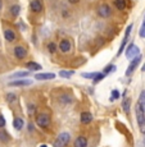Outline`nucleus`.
Returning a JSON list of instances; mask_svg holds the SVG:
<instances>
[{"mask_svg": "<svg viewBox=\"0 0 145 147\" xmlns=\"http://www.w3.org/2000/svg\"><path fill=\"white\" fill-rule=\"evenodd\" d=\"M36 124H37L40 128L48 129L49 125H50V117L48 114L41 113V114H39L37 117H36Z\"/></svg>", "mask_w": 145, "mask_h": 147, "instance_id": "nucleus-3", "label": "nucleus"}, {"mask_svg": "<svg viewBox=\"0 0 145 147\" xmlns=\"http://www.w3.org/2000/svg\"><path fill=\"white\" fill-rule=\"evenodd\" d=\"M19 10H21V7H19V5H13V7L10 8V13H12L14 17L18 16V14H19Z\"/></svg>", "mask_w": 145, "mask_h": 147, "instance_id": "nucleus-22", "label": "nucleus"}, {"mask_svg": "<svg viewBox=\"0 0 145 147\" xmlns=\"http://www.w3.org/2000/svg\"><path fill=\"white\" fill-rule=\"evenodd\" d=\"M40 147H48L46 145H42V146H40Z\"/></svg>", "mask_w": 145, "mask_h": 147, "instance_id": "nucleus-40", "label": "nucleus"}, {"mask_svg": "<svg viewBox=\"0 0 145 147\" xmlns=\"http://www.w3.org/2000/svg\"><path fill=\"white\" fill-rule=\"evenodd\" d=\"M131 28H132V24H130V26L127 27V30H126V33H125V37H129L130 32H131Z\"/></svg>", "mask_w": 145, "mask_h": 147, "instance_id": "nucleus-35", "label": "nucleus"}, {"mask_svg": "<svg viewBox=\"0 0 145 147\" xmlns=\"http://www.w3.org/2000/svg\"><path fill=\"white\" fill-rule=\"evenodd\" d=\"M23 124H25V121L22 118H16L13 121V125H14V128L17 129V131H19V129H22V127H23Z\"/></svg>", "mask_w": 145, "mask_h": 147, "instance_id": "nucleus-16", "label": "nucleus"}, {"mask_svg": "<svg viewBox=\"0 0 145 147\" xmlns=\"http://www.w3.org/2000/svg\"><path fill=\"white\" fill-rule=\"evenodd\" d=\"M32 129H33V127H32V124L30 123V124H28V131L31 132V131H32Z\"/></svg>", "mask_w": 145, "mask_h": 147, "instance_id": "nucleus-37", "label": "nucleus"}, {"mask_svg": "<svg viewBox=\"0 0 145 147\" xmlns=\"http://www.w3.org/2000/svg\"><path fill=\"white\" fill-rule=\"evenodd\" d=\"M68 1H69L71 4H77V3L80 1V0H68Z\"/></svg>", "mask_w": 145, "mask_h": 147, "instance_id": "nucleus-36", "label": "nucleus"}, {"mask_svg": "<svg viewBox=\"0 0 145 147\" xmlns=\"http://www.w3.org/2000/svg\"><path fill=\"white\" fill-rule=\"evenodd\" d=\"M73 74H75L73 70H61V72H59V76H61L62 78H68V77H71V76H73Z\"/></svg>", "mask_w": 145, "mask_h": 147, "instance_id": "nucleus-19", "label": "nucleus"}, {"mask_svg": "<svg viewBox=\"0 0 145 147\" xmlns=\"http://www.w3.org/2000/svg\"><path fill=\"white\" fill-rule=\"evenodd\" d=\"M143 23H145V18H144V22H143Z\"/></svg>", "mask_w": 145, "mask_h": 147, "instance_id": "nucleus-41", "label": "nucleus"}, {"mask_svg": "<svg viewBox=\"0 0 145 147\" xmlns=\"http://www.w3.org/2000/svg\"><path fill=\"white\" fill-rule=\"evenodd\" d=\"M71 136L67 133V132H63L57 137V140L54 141V147H66L68 143H69Z\"/></svg>", "mask_w": 145, "mask_h": 147, "instance_id": "nucleus-2", "label": "nucleus"}, {"mask_svg": "<svg viewBox=\"0 0 145 147\" xmlns=\"http://www.w3.org/2000/svg\"><path fill=\"white\" fill-rule=\"evenodd\" d=\"M30 74V72H17V73H14V74L10 78H21V77H27V76Z\"/></svg>", "mask_w": 145, "mask_h": 147, "instance_id": "nucleus-20", "label": "nucleus"}, {"mask_svg": "<svg viewBox=\"0 0 145 147\" xmlns=\"http://www.w3.org/2000/svg\"><path fill=\"white\" fill-rule=\"evenodd\" d=\"M16 95H14V94H8L7 95V101H8V102H13V101H16Z\"/></svg>", "mask_w": 145, "mask_h": 147, "instance_id": "nucleus-28", "label": "nucleus"}, {"mask_svg": "<svg viewBox=\"0 0 145 147\" xmlns=\"http://www.w3.org/2000/svg\"><path fill=\"white\" fill-rule=\"evenodd\" d=\"M35 78L37 81H48V80L55 78V74H54V73H40V74L35 76Z\"/></svg>", "mask_w": 145, "mask_h": 147, "instance_id": "nucleus-9", "label": "nucleus"}, {"mask_svg": "<svg viewBox=\"0 0 145 147\" xmlns=\"http://www.w3.org/2000/svg\"><path fill=\"white\" fill-rule=\"evenodd\" d=\"M112 70H113V72H114V70H116V67L114 65H108L107 68H106V69H104V74H108V73H109V72H112Z\"/></svg>", "mask_w": 145, "mask_h": 147, "instance_id": "nucleus-30", "label": "nucleus"}, {"mask_svg": "<svg viewBox=\"0 0 145 147\" xmlns=\"http://www.w3.org/2000/svg\"><path fill=\"white\" fill-rule=\"evenodd\" d=\"M135 114H136V119H138V124L140 127V131L145 133V111L139 102L135 105Z\"/></svg>", "mask_w": 145, "mask_h": 147, "instance_id": "nucleus-1", "label": "nucleus"}, {"mask_svg": "<svg viewBox=\"0 0 145 147\" xmlns=\"http://www.w3.org/2000/svg\"><path fill=\"white\" fill-rule=\"evenodd\" d=\"M48 50H49V53H52V54L55 53V50H57L55 44H54V42H50V44H48Z\"/></svg>", "mask_w": 145, "mask_h": 147, "instance_id": "nucleus-27", "label": "nucleus"}, {"mask_svg": "<svg viewBox=\"0 0 145 147\" xmlns=\"http://www.w3.org/2000/svg\"><path fill=\"white\" fill-rule=\"evenodd\" d=\"M139 55H140V51H139L138 46L133 45V44H130V46L127 47V50H126V56L129 59H133V58H136V56H139Z\"/></svg>", "mask_w": 145, "mask_h": 147, "instance_id": "nucleus-5", "label": "nucleus"}, {"mask_svg": "<svg viewBox=\"0 0 145 147\" xmlns=\"http://www.w3.org/2000/svg\"><path fill=\"white\" fill-rule=\"evenodd\" d=\"M127 40H129V37H125L123 38V41H122V44H121V47H119V50H118V55H121L122 51H123V49H125V46H126V44H127Z\"/></svg>", "mask_w": 145, "mask_h": 147, "instance_id": "nucleus-25", "label": "nucleus"}, {"mask_svg": "<svg viewBox=\"0 0 145 147\" xmlns=\"http://www.w3.org/2000/svg\"><path fill=\"white\" fill-rule=\"evenodd\" d=\"M14 55H16V58H18V59H23V58H26V55H27V50H26V47H23V46H16L14 47Z\"/></svg>", "mask_w": 145, "mask_h": 147, "instance_id": "nucleus-7", "label": "nucleus"}, {"mask_svg": "<svg viewBox=\"0 0 145 147\" xmlns=\"http://www.w3.org/2000/svg\"><path fill=\"white\" fill-rule=\"evenodd\" d=\"M119 97V92L117 91V90H114V91H112V96H110V100H117V98Z\"/></svg>", "mask_w": 145, "mask_h": 147, "instance_id": "nucleus-29", "label": "nucleus"}, {"mask_svg": "<svg viewBox=\"0 0 145 147\" xmlns=\"http://www.w3.org/2000/svg\"><path fill=\"white\" fill-rule=\"evenodd\" d=\"M3 127H5V119L3 115H0V128H3Z\"/></svg>", "mask_w": 145, "mask_h": 147, "instance_id": "nucleus-34", "label": "nucleus"}, {"mask_svg": "<svg viewBox=\"0 0 145 147\" xmlns=\"http://www.w3.org/2000/svg\"><path fill=\"white\" fill-rule=\"evenodd\" d=\"M139 104H140L141 107H143L144 111H145V91H141V92H140V98H139Z\"/></svg>", "mask_w": 145, "mask_h": 147, "instance_id": "nucleus-21", "label": "nucleus"}, {"mask_svg": "<svg viewBox=\"0 0 145 147\" xmlns=\"http://www.w3.org/2000/svg\"><path fill=\"white\" fill-rule=\"evenodd\" d=\"M10 86H28L31 84V81L28 80H17V81H12L9 82Z\"/></svg>", "mask_w": 145, "mask_h": 147, "instance_id": "nucleus-14", "label": "nucleus"}, {"mask_svg": "<svg viewBox=\"0 0 145 147\" xmlns=\"http://www.w3.org/2000/svg\"><path fill=\"white\" fill-rule=\"evenodd\" d=\"M1 7H3V1L0 0V9H1Z\"/></svg>", "mask_w": 145, "mask_h": 147, "instance_id": "nucleus-39", "label": "nucleus"}, {"mask_svg": "<svg viewBox=\"0 0 145 147\" xmlns=\"http://www.w3.org/2000/svg\"><path fill=\"white\" fill-rule=\"evenodd\" d=\"M30 8L33 13H39L42 10V3L40 0H32L30 4Z\"/></svg>", "mask_w": 145, "mask_h": 147, "instance_id": "nucleus-8", "label": "nucleus"}, {"mask_svg": "<svg viewBox=\"0 0 145 147\" xmlns=\"http://www.w3.org/2000/svg\"><path fill=\"white\" fill-rule=\"evenodd\" d=\"M86 146H87V138L84 137V136H80L75 141V147H86Z\"/></svg>", "mask_w": 145, "mask_h": 147, "instance_id": "nucleus-13", "label": "nucleus"}, {"mask_svg": "<svg viewBox=\"0 0 145 147\" xmlns=\"http://www.w3.org/2000/svg\"><path fill=\"white\" fill-rule=\"evenodd\" d=\"M0 140H1L3 142H8V141H9V136L5 133L4 131H0Z\"/></svg>", "mask_w": 145, "mask_h": 147, "instance_id": "nucleus-23", "label": "nucleus"}, {"mask_svg": "<svg viewBox=\"0 0 145 147\" xmlns=\"http://www.w3.org/2000/svg\"><path fill=\"white\" fill-rule=\"evenodd\" d=\"M4 37H5V40H7V41L13 42L17 38V36H16V33H14V31H12V30H5L4 31Z\"/></svg>", "mask_w": 145, "mask_h": 147, "instance_id": "nucleus-12", "label": "nucleus"}, {"mask_svg": "<svg viewBox=\"0 0 145 147\" xmlns=\"http://www.w3.org/2000/svg\"><path fill=\"white\" fill-rule=\"evenodd\" d=\"M139 33H140L141 37H144V38H145V23H143V27L140 28V32H139Z\"/></svg>", "mask_w": 145, "mask_h": 147, "instance_id": "nucleus-33", "label": "nucleus"}, {"mask_svg": "<svg viewBox=\"0 0 145 147\" xmlns=\"http://www.w3.org/2000/svg\"><path fill=\"white\" fill-rule=\"evenodd\" d=\"M114 5L118 10H123L126 8V1L125 0H114Z\"/></svg>", "mask_w": 145, "mask_h": 147, "instance_id": "nucleus-17", "label": "nucleus"}, {"mask_svg": "<svg viewBox=\"0 0 145 147\" xmlns=\"http://www.w3.org/2000/svg\"><path fill=\"white\" fill-rule=\"evenodd\" d=\"M61 101H63V102H72V98H71L69 97V96H68V95H64V96H62V97H61Z\"/></svg>", "mask_w": 145, "mask_h": 147, "instance_id": "nucleus-31", "label": "nucleus"}, {"mask_svg": "<svg viewBox=\"0 0 145 147\" xmlns=\"http://www.w3.org/2000/svg\"><path fill=\"white\" fill-rule=\"evenodd\" d=\"M91 121H93V115H91V113H89V111L81 113V123L89 124V123H91Z\"/></svg>", "mask_w": 145, "mask_h": 147, "instance_id": "nucleus-11", "label": "nucleus"}, {"mask_svg": "<svg viewBox=\"0 0 145 147\" xmlns=\"http://www.w3.org/2000/svg\"><path fill=\"white\" fill-rule=\"evenodd\" d=\"M71 42L68 40H62L59 42V50H61L62 53H68L71 50Z\"/></svg>", "mask_w": 145, "mask_h": 147, "instance_id": "nucleus-10", "label": "nucleus"}, {"mask_svg": "<svg viewBox=\"0 0 145 147\" xmlns=\"http://www.w3.org/2000/svg\"><path fill=\"white\" fill-rule=\"evenodd\" d=\"M130 106H131V98H130V97H126V98L123 100V102H122V107H123V110H125V113H126V114H129Z\"/></svg>", "mask_w": 145, "mask_h": 147, "instance_id": "nucleus-15", "label": "nucleus"}, {"mask_svg": "<svg viewBox=\"0 0 145 147\" xmlns=\"http://www.w3.org/2000/svg\"><path fill=\"white\" fill-rule=\"evenodd\" d=\"M104 77H106V74H104V73H98V74H96V77L94 78V83H98V82H100L101 80H104Z\"/></svg>", "mask_w": 145, "mask_h": 147, "instance_id": "nucleus-24", "label": "nucleus"}, {"mask_svg": "<svg viewBox=\"0 0 145 147\" xmlns=\"http://www.w3.org/2000/svg\"><path fill=\"white\" fill-rule=\"evenodd\" d=\"M110 14H112V9L108 4H101L98 8V16L101 18H108V17H110Z\"/></svg>", "mask_w": 145, "mask_h": 147, "instance_id": "nucleus-4", "label": "nucleus"}, {"mask_svg": "<svg viewBox=\"0 0 145 147\" xmlns=\"http://www.w3.org/2000/svg\"><path fill=\"white\" fill-rule=\"evenodd\" d=\"M141 70H143V72H145V64L143 65V68H141Z\"/></svg>", "mask_w": 145, "mask_h": 147, "instance_id": "nucleus-38", "label": "nucleus"}, {"mask_svg": "<svg viewBox=\"0 0 145 147\" xmlns=\"http://www.w3.org/2000/svg\"><path fill=\"white\" fill-rule=\"evenodd\" d=\"M140 61H141V55L133 58V60L130 63V65H129V68H127V70H126V76H131L132 72L136 69V67L139 65V63H140Z\"/></svg>", "mask_w": 145, "mask_h": 147, "instance_id": "nucleus-6", "label": "nucleus"}, {"mask_svg": "<svg viewBox=\"0 0 145 147\" xmlns=\"http://www.w3.org/2000/svg\"><path fill=\"white\" fill-rule=\"evenodd\" d=\"M27 68L31 70H40L41 69V65L37 63H35V61H30V63H27Z\"/></svg>", "mask_w": 145, "mask_h": 147, "instance_id": "nucleus-18", "label": "nucleus"}, {"mask_svg": "<svg viewBox=\"0 0 145 147\" xmlns=\"http://www.w3.org/2000/svg\"><path fill=\"white\" fill-rule=\"evenodd\" d=\"M28 114H30V115L35 114V106H33V105H28Z\"/></svg>", "mask_w": 145, "mask_h": 147, "instance_id": "nucleus-32", "label": "nucleus"}, {"mask_svg": "<svg viewBox=\"0 0 145 147\" xmlns=\"http://www.w3.org/2000/svg\"><path fill=\"white\" fill-rule=\"evenodd\" d=\"M96 74H98V73H84V74H82V77L87 78V80H94V78L96 77Z\"/></svg>", "mask_w": 145, "mask_h": 147, "instance_id": "nucleus-26", "label": "nucleus"}, {"mask_svg": "<svg viewBox=\"0 0 145 147\" xmlns=\"http://www.w3.org/2000/svg\"><path fill=\"white\" fill-rule=\"evenodd\" d=\"M144 146H145V140H144Z\"/></svg>", "mask_w": 145, "mask_h": 147, "instance_id": "nucleus-42", "label": "nucleus"}]
</instances>
